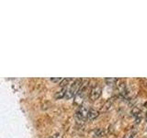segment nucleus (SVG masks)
<instances>
[{
    "label": "nucleus",
    "mask_w": 147,
    "mask_h": 138,
    "mask_svg": "<svg viewBox=\"0 0 147 138\" xmlns=\"http://www.w3.org/2000/svg\"><path fill=\"white\" fill-rule=\"evenodd\" d=\"M83 84V80L82 79H76L74 81V83L71 85L70 89H69L67 91H66V94H65V97L64 98H66L67 99L73 98L74 96H76V94L78 92V90L80 89V87Z\"/></svg>",
    "instance_id": "1"
},
{
    "label": "nucleus",
    "mask_w": 147,
    "mask_h": 138,
    "mask_svg": "<svg viewBox=\"0 0 147 138\" xmlns=\"http://www.w3.org/2000/svg\"><path fill=\"white\" fill-rule=\"evenodd\" d=\"M88 110L86 107H84V106H80L78 110L76 112V118L78 122H84L86 118H87V114H88Z\"/></svg>",
    "instance_id": "2"
},
{
    "label": "nucleus",
    "mask_w": 147,
    "mask_h": 138,
    "mask_svg": "<svg viewBox=\"0 0 147 138\" xmlns=\"http://www.w3.org/2000/svg\"><path fill=\"white\" fill-rule=\"evenodd\" d=\"M101 92H102V89H101L99 86L96 85V86L93 87H92V89L90 90L89 99L91 100H96L100 97Z\"/></svg>",
    "instance_id": "3"
},
{
    "label": "nucleus",
    "mask_w": 147,
    "mask_h": 138,
    "mask_svg": "<svg viewBox=\"0 0 147 138\" xmlns=\"http://www.w3.org/2000/svg\"><path fill=\"white\" fill-rule=\"evenodd\" d=\"M114 101H115V97H112V98L109 99L105 102V104L103 105V107H102V110H101V112H106L107 110H109L110 109V107H111V106L113 105Z\"/></svg>",
    "instance_id": "4"
},
{
    "label": "nucleus",
    "mask_w": 147,
    "mask_h": 138,
    "mask_svg": "<svg viewBox=\"0 0 147 138\" xmlns=\"http://www.w3.org/2000/svg\"><path fill=\"white\" fill-rule=\"evenodd\" d=\"M99 115V112L95 109H89L88 110V114H87V119L88 120H95L98 118Z\"/></svg>",
    "instance_id": "5"
},
{
    "label": "nucleus",
    "mask_w": 147,
    "mask_h": 138,
    "mask_svg": "<svg viewBox=\"0 0 147 138\" xmlns=\"http://www.w3.org/2000/svg\"><path fill=\"white\" fill-rule=\"evenodd\" d=\"M66 91H67L66 87H63V89H62L61 90L57 91L56 93L54 94V98H55V99H60L64 98V97H65V94H66Z\"/></svg>",
    "instance_id": "6"
},
{
    "label": "nucleus",
    "mask_w": 147,
    "mask_h": 138,
    "mask_svg": "<svg viewBox=\"0 0 147 138\" xmlns=\"http://www.w3.org/2000/svg\"><path fill=\"white\" fill-rule=\"evenodd\" d=\"M141 112H142V109L140 107H138V106H135V107H133L132 110H131V114L133 115V116L139 117Z\"/></svg>",
    "instance_id": "7"
},
{
    "label": "nucleus",
    "mask_w": 147,
    "mask_h": 138,
    "mask_svg": "<svg viewBox=\"0 0 147 138\" xmlns=\"http://www.w3.org/2000/svg\"><path fill=\"white\" fill-rule=\"evenodd\" d=\"M104 130L103 129H101V128H98V129H96V130L94 131V135L96 137H101V136H103L104 135Z\"/></svg>",
    "instance_id": "8"
},
{
    "label": "nucleus",
    "mask_w": 147,
    "mask_h": 138,
    "mask_svg": "<svg viewBox=\"0 0 147 138\" xmlns=\"http://www.w3.org/2000/svg\"><path fill=\"white\" fill-rule=\"evenodd\" d=\"M105 82L107 83L108 85L111 86V85L115 84V83L117 82V79H116V78H114V77H108V78H105Z\"/></svg>",
    "instance_id": "9"
},
{
    "label": "nucleus",
    "mask_w": 147,
    "mask_h": 138,
    "mask_svg": "<svg viewBox=\"0 0 147 138\" xmlns=\"http://www.w3.org/2000/svg\"><path fill=\"white\" fill-rule=\"evenodd\" d=\"M70 80H71L70 78H63V79H62V81L60 82V86L65 87V86L68 85V83H69V81H70Z\"/></svg>",
    "instance_id": "10"
},
{
    "label": "nucleus",
    "mask_w": 147,
    "mask_h": 138,
    "mask_svg": "<svg viewBox=\"0 0 147 138\" xmlns=\"http://www.w3.org/2000/svg\"><path fill=\"white\" fill-rule=\"evenodd\" d=\"M50 138H63V135H62V133H54V135H53Z\"/></svg>",
    "instance_id": "11"
},
{
    "label": "nucleus",
    "mask_w": 147,
    "mask_h": 138,
    "mask_svg": "<svg viewBox=\"0 0 147 138\" xmlns=\"http://www.w3.org/2000/svg\"><path fill=\"white\" fill-rule=\"evenodd\" d=\"M133 135H134V133H128L125 135L124 138H133Z\"/></svg>",
    "instance_id": "12"
},
{
    "label": "nucleus",
    "mask_w": 147,
    "mask_h": 138,
    "mask_svg": "<svg viewBox=\"0 0 147 138\" xmlns=\"http://www.w3.org/2000/svg\"><path fill=\"white\" fill-rule=\"evenodd\" d=\"M62 79H63V78H61V77H58V78H51V81L57 83V82H61Z\"/></svg>",
    "instance_id": "13"
},
{
    "label": "nucleus",
    "mask_w": 147,
    "mask_h": 138,
    "mask_svg": "<svg viewBox=\"0 0 147 138\" xmlns=\"http://www.w3.org/2000/svg\"><path fill=\"white\" fill-rule=\"evenodd\" d=\"M145 120L147 121V112H146V114H145Z\"/></svg>",
    "instance_id": "14"
}]
</instances>
